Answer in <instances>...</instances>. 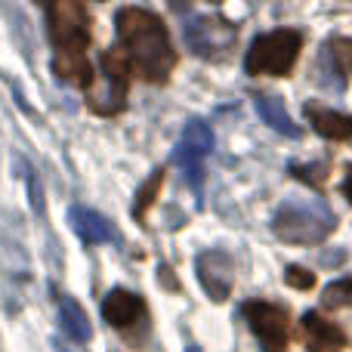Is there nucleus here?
I'll return each instance as SVG.
<instances>
[{
	"label": "nucleus",
	"instance_id": "1",
	"mask_svg": "<svg viewBox=\"0 0 352 352\" xmlns=\"http://www.w3.org/2000/svg\"><path fill=\"white\" fill-rule=\"evenodd\" d=\"M118 37L133 59V68L148 84H164L176 65V50L164 22L142 6H124L115 16Z\"/></svg>",
	"mask_w": 352,
	"mask_h": 352
},
{
	"label": "nucleus",
	"instance_id": "2",
	"mask_svg": "<svg viewBox=\"0 0 352 352\" xmlns=\"http://www.w3.org/2000/svg\"><path fill=\"white\" fill-rule=\"evenodd\" d=\"M50 37H53V72L74 87H93V68L87 59L90 47V12L78 0H59L50 6Z\"/></svg>",
	"mask_w": 352,
	"mask_h": 352
},
{
	"label": "nucleus",
	"instance_id": "3",
	"mask_svg": "<svg viewBox=\"0 0 352 352\" xmlns=\"http://www.w3.org/2000/svg\"><path fill=\"white\" fill-rule=\"evenodd\" d=\"M337 229V217L322 198H287L272 217L275 238L287 244H322Z\"/></svg>",
	"mask_w": 352,
	"mask_h": 352
},
{
	"label": "nucleus",
	"instance_id": "4",
	"mask_svg": "<svg viewBox=\"0 0 352 352\" xmlns=\"http://www.w3.org/2000/svg\"><path fill=\"white\" fill-rule=\"evenodd\" d=\"M300 50H303V37L291 28L281 31H269V34H260L248 50V59H244V68L248 74L260 78V74H287L297 62Z\"/></svg>",
	"mask_w": 352,
	"mask_h": 352
},
{
	"label": "nucleus",
	"instance_id": "5",
	"mask_svg": "<svg viewBox=\"0 0 352 352\" xmlns=\"http://www.w3.org/2000/svg\"><path fill=\"white\" fill-rule=\"evenodd\" d=\"M130 90V65L124 50H105L99 59V84L90 87L87 105L96 115H118L127 102Z\"/></svg>",
	"mask_w": 352,
	"mask_h": 352
},
{
	"label": "nucleus",
	"instance_id": "6",
	"mask_svg": "<svg viewBox=\"0 0 352 352\" xmlns=\"http://www.w3.org/2000/svg\"><path fill=\"white\" fill-rule=\"evenodd\" d=\"M182 37H186L188 50L201 59H223L235 47L238 28L219 16H192L182 25Z\"/></svg>",
	"mask_w": 352,
	"mask_h": 352
},
{
	"label": "nucleus",
	"instance_id": "7",
	"mask_svg": "<svg viewBox=\"0 0 352 352\" xmlns=\"http://www.w3.org/2000/svg\"><path fill=\"white\" fill-rule=\"evenodd\" d=\"M244 318L260 337L263 352H287V309L266 300H250L244 303Z\"/></svg>",
	"mask_w": 352,
	"mask_h": 352
},
{
	"label": "nucleus",
	"instance_id": "8",
	"mask_svg": "<svg viewBox=\"0 0 352 352\" xmlns=\"http://www.w3.org/2000/svg\"><path fill=\"white\" fill-rule=\"evenodd\" d=\"M198 281L210 300L223 303L232 294V281H235V260L226 250H204L198 256Z\"/></svg>",
	"mask_w": 352,
	"mask_h": 352
},
{
	"label": "nucleus",
	"instance_id": "9",
	"mask_svg": "<svg viewBox=\"0 0 352 352\" xmlns=\"http://www.w3.org/2000/svg\"><path fill=\"white\" fill-rule=\"evenodd\" d=\"M102 316L111 328L118 331H127L133 324L146 322V303H142L140 294H130V291H111L109 297L102 300Z\"/></svg>",
	"mask_w": 352,
	"mask_h": 352
},
{
	"label": "nucleus",
	"instance_id": "10",
	"mask_svg": "<svg viewBox=\"0 0 352 352\" xmlns=\"http://www.w3.org/2000/svg\"><path fill=\"white\" fill-rule=\"evenodd\" d=\"M300 331H303V340L309 352H340L346 346V334L334 322L322 318L318 312H306L303 322H300Z\"/></svg>",
	"mask_w": 352,
	"mask_h": 352
},
{
	"label": "nucleus",
	"instance_id": "11",
	"mask_svg": "<svg viewBox=\"0 0 352 352\" xmlns=\"http://www.w3.org/2000/svg\"><path fill=\"white\" fill-rule=\"evenodd\" d=\"M68 223L78 232V238L84 244H105L111 241V226L102 213L90 210V207H72L68 210Z\"/></svg>",
	"mask_w": 352,
	"mask_h": 352
},
{
	"label": "nucleus",
	"instance_id": "12",
	"mask_svg": "<svg viewBox=\"0 0 352 352\" xmlns=\"http://www.w3.org/2000/svg\"><path fill=\"white\" fill-rule=\"evenodd\" d=\"M254 109H256V115H260L263 121H266L269 127L275 130V133L291 136V140H297V136H300V127L291 121V115H287L285 102H281L278 96H269V93H256V96H254Z\"/></svg>",
	"mask_w": 352,
	"mask_h": 352
},
{
	"label": "nucleus",
	"instance_id": "13",
	"mask_svg": "<svg viewBox=\"0 0 352 352\" xmlns=\"http://www.w3.org/2000/svg\"><path fill=\"white\" fill-rule=\"evenodd\" d=\"M306 118L309 124L324 136V140H352V118L340 115V111H331V109H318V105H306Z\"/></svg>",
	"mask_w": 352,
	"mask_h": 352
},
{
	"label": "nucleus",
	"instance_id": "14",
	"mask_svg": "<svg viewBox=\"0 0 352 352\" xmlns=\"http://www.w3.org/2000/svg\"><path fill=\"white\" fill-rule=\"evenodd\" d=\"M59 324L74 343H87L93 337V328H90V322H87V312L80 309V303L72 297H59Z\"/></svg>",
	"mask_w": 352,
	"mask_h": 352
},
{
	"label": "nucleus",
	"instance_id": "15",
	"mask_svg": "<svg viewBox=\"0 0 352 352\" xmlns=\"http://www.w3.org/2000/svg\"><path fill=\"white\" fill-rule=\"evenodd\" d=\"M173 161L179 164V170H182V176H186L188 186H192L195 192H201V186H204V158L179 142L176 152H173Z\"/></svg>",
	"mask_w": 352,
	"mask_h": 352
},
{
	"label": "nucleus",
	"instance_id": "16",
	"mask_svg": "<svg viewBox=\"0 0 352 352\" xmlns=\"http://www.w3.org/2000/svg\"><path fill=\"white\" fill-rule=\"evenodd\" d=\"M182 146L192 148V152H198L201 158H204L207 152H213V133H210V127H207L204 121H188L186 127H182Z\"/></svg>",
	"mask_w": 352,
	"mask_h": 352
},
{
	"label": "nucleus",
	"instance_id": "17",
	"mask_svg": "<svg viewBox=\"0 0 352 352\" xmlns=\"http://www.w3.org/2000/svg\"><path fill=\"white\" fill-rule=\"evenodd\" d=\"M322 62H328L331 65V72L334 74H352V43L349 41H331L328 47H324V56H322Z\"/></svg>",
	"mask_w": 352,
	"mask_h": 352
},
{
	"label": "nucleus",
	"instance_id": "18",
	"mask_svg": "<svg viewBox=\"0 0 352 352\" xmlns=\"http://www.w3.org/2000/svg\"><path fill=\"white\" fill-rule=\"evenodd\" d=\"M161 186H164V170H155L152 176H148V182L136 192V204H133V217H136V223H142L146 219V210L155 204V198H158V192H161Z\"/></svg>",
	"mask_w": 352,
	"mask_h": 352
},
{
	"label": "nucleus",
	"instance_id": "19",
	"mask_svg": "<svg viewBox=\"0 0 352 352\" xmlns=\"http://www.w3.org/2000/svg\"><path fill=\"white\" fill-rule=\"evenodd\" d=\"M322 303L328 306V309H349L352 306V278H340L324 287Z\"/></svg>",
	"mask_w": 352,
	"mask_h": 352
},
{
	"label": "nucleus",
	"instance_id": "20",
	"mask_svg": "<svg viewBox=\"0 0 352 352\" xmlns=\"http://www.w3.org/2000/svg\"><path fill=\"white\" fill-rule=\"evenodd\" d=\"M285 281H287L291 287H297V291H309V287L316 285V275L306 272L303 266H287V269H285Z\"/></svg>",
	"mask_w": 352,
	"mask_h": 352
},
{
	"label": "nucleus",
	"instance_id": "21",
	"mask_svg": "<svg viewBox=\"0 0 352 352\" xmlns=\"http://www.w3.org/2000/svg\"><path fill=\"white\" fill-rule=\"evenodd\" d=\"M28 188H31V207L41 213L43 210V198H41V182H37L34 173H28Z\"/></svg>",
	"mask_w": 352,
	"mask_h": 352
},
{
	"label": "nucleus",
	"instance_id": "22",
	"mask_svg": "<svg viewBox=\"0 0 352 352\" xmlns=\"http://www.w3.org/2000/svg\"><path fill=\"white\" fill-rule=\"evenodd\" d=\"M343 195H346V198L352 201V170H349L346 179H343Z\"/></svg>",
	"mask_w": 352,
	"mask_h": 352
},
{
	"label": "nucleus",
	"instance_id": "23",
	"mask_svg": "<svg viewBox=\"0 0 352 352\" xmlns=\"http://www.w3.org/2000/svg\"><path fill=\"white\" fill-rule=\"evenodd\" d=\"M343 260V254H324L322 256V263H340Z\"/></svg>",
	"mask_w": 352,
	"mask_h": 352
},
{
	"label": "nucleus",
	"instance_id": "24",
	"mask_svg": "<svg viewBox=\"0 0 352 352\" xmlns=\"http://www.w3.org/2000/svg\"><path fill=\"white\" fill-rule=\"evenodd\" d=\"M186 352H201V346H186Z\"/></svg>",
	"mask_w": 352,
	"mask_h": 352
}]
</instances>
